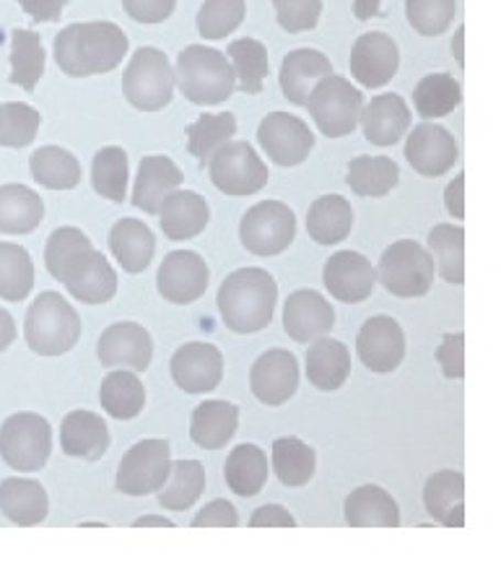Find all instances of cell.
I'll use <instances>...</instances> for the list:
<instances>
[{"instance_id":"836d02e7","label":"cell","mask_w":501,"mask_h":564,"mask_svg":"<svg viewBox=\"0 0 501 564\" xmlns=\"http://www.w3.org/2000/svg\"><path fill=\"white\" fill-rule=\"evenodd\" d=\"M45 219V204L32 187H0V231L6 235H29Z\"/></svg>"},{"instance_id":"9c48e42d","label":"cell","mask_w":501,"mask_h":564,"mask_svg":"<svg viewBox=\"0 0 501 564\" xmlns=\"http://www.w3.org/2000/svg\"><path fill=\"white\" fill-rule=\"evenodd\" d=\"M434 276H437V269H434L432 252L421 248L416 240L392 242L382 252L380 269H377L380 284L403 300L432 292Z\"/></svg>"},{"instance_id":"83f0119b","label":"cell","mask_w":501,"mask_h":564,"mask_svg":"<svg viewBox=\"0 0 501 564\" xmlns=\"http://www.w3.org/2000/svg\"><path fill=\"white\" fill-rule=\"evenodd\" d=\"M110 250L126 273H143L156 252V237L138 219H120L110 231Z\"/></svg>"},{"instance_id":"5bb4252c","label":"cell","mask_w":501,"mask_h":564,"mask_svg":"<svg viewBox=\"0 0 501 564\" xmlns=\"http://www.w3.org/2000/svg\"><path fill=\"white\" fill-rule=\"evenodd\" d=\"M208 281L210 271L198 252L174 250L159 269L156 286L159 294L172 305H193L208 292Z\"/></svg>"},{"instance_id":"484cf974","label":"cell","mask_w":501,"mask_h":564,"mask_svg":"<svg viewBox=\"0 0 501 564\" xmlns=\"http://www.w3.org/2000/svg\"><path fill=\"white\" fill-rule=\"evenodd\" d=\"M185 183L183 170L170 156H143L138 167L135 187H133V206L146 214H159V206L172 191H177Z\"/></svg>"},{"instance_id":"f5cc1de1","label":"cell","mask_w":501,"mask_h":564,"mask_svg":"<svg viewBox=\"0 0 501 564\" xmlns=\"http://www.w3.org/2000/svg\"><path fill=\"white\" fill-rule=\"evenodd\" d=\"M273 6L281 29L292 34L315 29L323 13V0H273Z\"/></svg>"},{"instance_id":"ab89813d","label":"cell","mask_w":501,"mask_h":564,"mask_svg":"<svg viewBox=\"0 0 501 564\" xmlns=\"http://www.w3.org/2000/svg\"><path fill=\"white\" fill-rule=\"evenodd\" d=\"M206 489V468L198 460L172 463L170 479L159 489V505L166 510L183 512L200 500Z\"/></svg>"},{"instance_id":"91938a15","label":"cell","mask_w":501,"mask_h":564,"mask_svg":"<svg viewBox=\"0 0 501 564\" xmlns=\"http://www.w3.org/2000/svg\"><path fill=\"white\" fill-rule=\"evenodd\" d=\"M462 185H465V175H457L453 183L447 187V212L455 216V219H462L465 216V208H462Z\"/></svg>"},{"instance_id":"277c9868","label":"cell","mask_w":501,"mask_h":564,"mask_svg":"<svg viewBox=\"0 0 501 564\" xmlns=\"http://www.w3.org/2000/svg\"><path fill=\"white\" fill-rule=\"evenodd\" d=\"M177 84L193 105H224L237 91L235 70L221 50L190 45L179 53Z\"/></svg>"},{"instance_id":"ee69618b","label":"cell","mask_w":501,"mask_h":564,"mask_svg":"<svg viewBox=\"0 0 501 564\" xmlns=\"http://www.w3.org/2000/svg\"><path fill=\"white\" fill-rule=\"evenodd\" d=\"M45 74V50L37 32L32 29H13L11 34V84L24 91L37 89Z\"/></svg>"},{"instance_id":"60d3db41","label":"cell","mask_w":501,"mask_h":564,"mask_svg":"<svg viewBox=\"0 0 501 564\" xmlns=\"http://www.w3.org/2000/svg\"><path fill=\"white\" fill-rule=\"evenodd\" d=\"M227 57L231 63V70H235L239 91L252 94V97L263 91L268 70H271V65H268V47L263 42L252 37L231 42Z\"/></svg>"},{"instance_id":"9f6ffc18","label":"cell","mask_w":501,"mask_h":564,"mask_svg":"<svg viewBox=\"0 0 501 564\" xmlns=\"http://www.w3.org/2000/svg\"><path fill=\"white\" fill-rule=\"evenodd\" d=\"M235 528L239 525V516L235 510V505H231L229 500H214L210 505H206L198 516H195L193 520V528Z\"/></svg>"},{"instance_id":"680465c9","label":"cell","mask_w":501,"mask_h":564,"mask_svg":"<svg viewBox=\"0 0 501 564\" xmlns=\"http://www.w3.org/2000/svg\"><path fill=\"white\" fill-rule=\"evenodd\" d=\"M65 3H68V0H19L21 11L29 13L37 24H42V21L61 19Z\"/></svg>"},{"instance_id":"52a82bcc","label":"cell","mask_w":501,"mask_h":564,"mask_svg":"<svg viewBox=\"0 0 501 564\" xmlns=\"http://www.w3.org/2000/svg\"><path fill=\"white\" fill-rule=\"evenodd\" d=\"M307 110L315 126L328 139H344L351 135L359 126L361 110H364V94L344 76H325L317 82L307 99Z\"/></svg>"},{"instance_id":"f546056e","label":"cell","mask_w":501,"mask_h":564,"mask_svg":"<svg viewBox=\"0 0 501 564\" xmlns=\"http://www.w3.org/2000/svg\"><path fill=\"white\" fill-rule=\"evenodd\" d=\"M346 523L351 528H397L401 525V508L392 500L390 491L364 484L348 495Z\"/></svg>"},{"instance_id":"d6a6232c","label":"cell","mask_w":501,"mask_h":564,"mask_svg":"<svg viewBox=\"0 0 501 564\" xmlns=\"http://www.w3.org/2000/svg\"><path fill=\"white\" fill-rule=\"evenodd\" d=\"M353 227V208L344 195L333 193V195H323L317 198L315 204L309 206L307 212V231L309 237L317 245H330L344 242L348 235H351Z\"/></svg>"},{"instance_id":"d4e9b609","label":"cell","mask_w":501,"mask_h":564,"mask_svg":"<svg viewBox=\"0 0 501 564\" xmlns=\"http://www.w3.org/2000/svg\"><path fill=\"white\" fill-rule=\"evenodd\" d=\"M333 74V63L328 61V55L319 53V50H294L283 57L281 65V91L283 97L288 99L292 105L307 107V99L312 89H315L317 82H323L325 76Z\"/></svg>"},{"instance_id":"cb8c5ba5","label":"cell","mask_w":501,"mask_h":564,"mask_svg":"<svg viewBox=\"0 0 501 564\" xmlns=\"http://www.w3.org/2000/svg\"><path fill=\"white\" fill-rule=\"evenodd\" d=\"M361 128L369 143L374 147H395L409 133L411 110L401 94H380L361 110Z\"/></svg>"},{"instance_id":"be15d7a7","label":"cell","mask_w":501,"mask_h":564,"mask_svg":"<svg viewBox=\"0 0 501 564\" xmlns=\"http://www.w3.org/2000/svg\"><path fill=\"white\" fill-rule=\"evenodd\" d=\"M133 525H135V528H146V525H159V528H174V523H172V520H164V518H156V516H143V518H138Z\"/></svg>"},{"instance_id":"6125c7cd","label":"cell","mask_w":501,"mask_h":564,"mask_svg":"<svg viewBox=\"0 0 501 564\" xmlns=\"http://www.w3.org/2000/svg\"><path fill=\"white\" fill-rule=\"evenodd\" d=\"M382 13V0H353V17L359 21H369Z\"/></svg>"},{"instance_id":"603a6c76","label":"cell","mask_w":501,"mask_h":564,"mask_svg":"<svg viewBox=\"0 0 501 564\" xmlns=\"http://www.w3.org/2000/svg\"><path fill=\"white\" fill-rule=\"evenodd\" d=\"M210 208L203 195L193 191H172L159 206V221L166 240L185 242L208 227Z\"/></svg>"},{"instance_id":"4dcf8cb0","label":"cell","mask_w":501,"mask_h":564,"mask_svg":"<svg viewBox=\"0 0 501 564\" xmlns=\"http://www.w3.org/2000/svg\"><path fill=\"white\" fill-rule=\"evenodd\" d=\"M348 375H351V354L346 344L336 338H315L312 349L307 351V378L317 390L333 393L344 388Z\"/></svg>"},{"instance_id":"f6af8a7d","label":"cell","mask_w":501,"mask_h":564,"mask_svg":"<svg viewBox=\"0 0 501 564\" xmlns=\"http://www.w3.org/2000/svg\"><path fill=\"white\" fill-rule=\"evenodd\" d=\"M317 468V455L299 437H279L273 443V471L283 487H304Z\"/></svg>"},{"instance_id":"4316f807","label":"cell","mask_w":501,"mask_h":564,"mask_svg":"<svg viewBox=\"0 0 501 564\" xmlns=\"http://www.w3.org/2000/svg\"><path fill=\"white\" fill-rule=\"evenodd\" d=\"M61 445L70 458L99 460L110 451V430L94 411H70L61 424Z\"/></svg>"},{"instance_id":"94428289","label":"cell","mask_w":501,"mask_h":564,"mask_svg":"<svg viewBox=\"0 0 501 564\" xmlns=\"http://www.w3.org/2000/svg\"><path fill=\"white\" fill-rule=\"evenodd\" d=\"M17 341V323H13L11 313L0 310V351H6Z\"/></svg>"},{"instance_id":"4fadbf2b","label":"cell","mask_w":501,"mask_h":564,"mask_svg":"<svg viewBox=\"0 0 501 564\" xmlns=\"http://www.w3.org/2000/svg\"><path fill=\"white\" fill-rule=\"evenodd\" d=\"M258 141L273 164L279 167H299L307 162L315 147V135L309 126L288 112H271L260 122Z\"/></svg>"},{"instance_id":"11a10c76","label":"cell","mask_w":501,"mask_h":564,"mask_svg":"<svg viewBox=\"0 0 501 564\" xmlns=\"http://www.w3.org/2000/svg\"><path fill=\"white\" fill-rule=\"evenodd\" d=\"M437 361L442 365V372L449 380L465 378V336L462 334H447L442 338L437 349Z\"/></svg>"},{"instance_id":"ffe728a7","label":"cell","mask_w":501,"mask_h":564,"mask_svg":"<svg viewBox=\"0 0 501 564\" xmlns=\"http://www.w3.org/2000/svg\"><path fill=\"white\" fill-rule=\"evenodd\" d=\"M99 361L105 367H128L133 372H143L154 357V341L149 330L138 323H115L105 330L97 344Z\"/></svg>"},{"instance_id":"7c38bea8","label":"cell","mask_w":501,"mask_h":564,"mask_svg":"<svg viewBox=\"0 0 501 564\" xmlns=\"http://www.w3.org/2000/svg\"><path fill=\"white\" fill-rule=\"evenodd\" d=\"M206 170L210 172V180H214V185L221 193L237 195V198L263 191L268 185V167L263 164V159L244 141L224 143L210 156Z\"/></svg>"},{"instance_id":"d590c367","label":"cell","mask_w":501,"mask_h":564,"mask_svg":"<svg viewBox=\"0 0 501 564\" xmlns=\"http://www.w3.org/2000/svg\"><path fill=\"white\" fill-rule=\"evenodd\" d=\"M224 479L237 497H258L268 481V455L263 447L244 443L229 453Z\"/></svg>"},{"instance_id":"8fae6325","label":"cell","mask_w":501,"mask_h":564,"mask_svg":"<svg viewBox=\"0 0 501 564\" xmlns=\"http://www.w3.org/2000/svg\"><path fill=\"white\" fill-rule=\"evenodd\" d=\"M172 471V447L166 440H141L122 455L118 468V491L128 497L154 495Z\"/></svg>"},{"instance_id":"f35d334b","label":"cell","mask_w":501,"mask_h":564,"mask_svg":"<svg viewBox=\"0 0 501 564\" xmlns=\"http://www.w3.org/2000/svg\"><path fill=\"white\" fill-rule=\"evenodd\" d=\"M34 183L50 191H74L81 183V164L61 147H42L29 159Z\"/></svg>"},{"instance_id":"b9f144b4","label":"cell","mask_w":501,"mask_h":564,"mask_svg":"<svg viewBox=\"0 0 501 564\" xmlns=\"http://www.w3.org/2000/svg\"><path fill=\"white\" fill-rule=\"evenodd\" d=\"M237 135V118L231 112L200 115L193 126H187V151L198 159L203 170L208 167L210 156Z\"/></svg>"},{"instance_id":"7402d4cb","label":"cell","mask_w":501,"mask_h":564,"mask_svg":"<svg viewBox=\"0 0 501 564\" xmlns=\"http://www.w3.org/2000/svg\"><path fill=\"white\" fill-rule=\"evenodd\" d=\"M336 325V310L315 289H299L286 300L283 307V328L299 344L328 336Z\"/></svg>"},{"instance_id":"6f0895ef","label":"cell","mask_w":501,"mask_h":564,"mask_svg":"<svg viewBox=\"0 0 501 564\" xmlns=\"http://www.w3.org/2000/svg\"><path fill=\"white\" fill-rule=\"evenodd\" d=\"M273 525L294 528L296 520L292 512H288L286 508H281V505H263V508H258L255 512H252L250 528H273Z\"/></svg>"},{"instance_id":"816d5d0a","label":"cell","mask_w":501,"mask_h":564,"mask_svg":"<svg viewBox=\"0 0 501 564\" xmlns=\"http://www.w3.org/2000/svg\"><path fill=\"white\" fill-rule=\"evenodd\" d=\"M457 0H405V17L424 37H439L455 21Z\"/></svg>"},{"instance_id":"8d00e7d4","label":"cell","mask_w":501,"mask_h":564,"mask_svg":"<svg viewBox=\"0 0 501 564\" xmlns=\"http://www.w3.org/2000/svg\"><path fill=\"white\" fill-rule=\"evenodd\" d=\"M465 500V476L460 471H437L424 487V508L428 516L449 528H460Z\"/></svg>"},{"instance_id":"9a60e30c","label":"cell","mask_w":501,"mask_h":564,"mask_svg":"<svg viewBox=\"0 0 501 564\" xmlns=\"http://www.w3.org/2000/svg\"><path fill=\"white\" fill-rule=\"evenodd\" d=\"M356 351L374 375L395 372L405 357V334L401 323L388 315L369 317L356 336Z\"/></svg>"},{"instance_id":"ac0fdd59","label":"cell","mask_w":501,"mask_h":564,"mask_svg":"<svg viewBox=\"0 0 501 564\" xmlns=\"http://www.w3.org/2000/svg\"><path fill=\"white\" fill-rule=\"evenodd\" d=\"M401 68V50L395 40L382 32L361 34L351 50V74L367 89L390 84Z\"/></svg>"},{"instance_id":"44dd1931","label":"cell","mask_w":501,"mask_h":564,"mask_svg":"<svg viewBox=\"0 0 501 564\" xmlns=\"http://www.w3.org/2000/svg\"><path fill=\"white\" fill-rule=\"evenodd\" d=\"M323 281L325 289H328L338 302L359 305V302L372 296L377 271L374 265L369 263V258L361 256V252L340 250L325 263Z\"/></svg>"},{"instance_id":"7dc6e473","label":"cell","mask_w":501,"mask_h":564,"mask_svg":"<svg viewBox=\"0 0 501 564\" xmlns=\"http://www.w3.org/2000/svg\"><path fill=\"white\" fill-rule=\"evenodd\" d=\"M91 187L101 198L122 204L128 193V154L120 147H105L91 162Z\"/></svg>"},{"instance_id":"f907efd6","label":"cell","mask_w":501,"mask_h":564,"mask_svg":"<svg viewBox=\"0 0 501 564\" xmlns=\"http://www.w3.org/2000/svg\"><path fill=\"white\" fill-rule=\"evenodd\" d=\"M244 0H206L198 11V32L203 40H224L242 26Z\"/></svg>"},{"instance_id":"db71d44e","label":"cell","mask_w":501,"mask_h":564,"mask_svg":"<svg viewBox=\"0 0 501 564\" xmlns=\"http://www.w3.org/2000/svg\"><path fill=\"white\" fill-rule=\"evenodd\" d=\"M122 9L138 24H162L177 9V0H122Z\"/></svg>"},{"instance_id":"bcb514c9","label":"cell","mask_w":501,"mask_h":564,"mask_svg":"<svg viewBox=\"0 0 501 564\" xmlns=\"http://www.w3.org/2000/svg\"><path fill=\"white\" fill-rule=\"evenodd\" d=\"M428 250L437 256L439 276L447 284L460 286L465 281V229L453 224H437L428 231Z\"/></svg>"},{"instance_id":"f1b7e54d","label":"cell","mask_w":501,"mask_h":564,"mask_svg":"<svg viewBox=\"0 0 501 564\" xmlns=\"http://www.w3.org/2000/svg\"><path fill=\"white\" fill-rule=\"evenodd\" d=\"M239 406L229 401H206L193 411L190 437L203 451H221L237 435Z\"/></svg>"},{"instance_id":"30bf717a","label":"cell","mask_w":501,"mask_h":564,"mask_svg":"<svg viewBox=\"0 0 501 564\" xmlns=\"http://www.w3.org/2000/svg\"><path fill=\"white\" fill-rule=\"evenodd\" d=\"M239 237L252 256L271 258L288 250L296 237V216L281 200H263L252 206L239 224Z\"/></svg>"},{"instance_id":"2e32d148","label":"cell","mask_w":501,"mask_h":564,"mask_svg":"<svg viewBox=\"0 0 501 564\" xmlns=\"http://www.w3.org/2000/svg\"><path fill=\"white\" fill-rule=\"evenodd\" d=\"M252 395L265 406H283L299 388V361L292 351L271 349L252 365Z\"/></svg>"},{"instance_id":"8992f818","label":"cell","mask_w":501,"mask_h":564,"mask_svg":"<svg viewBox=\"0 0 501 564\" xmlns=\"http://www.w3.org/2000/svg\"><path fill=\"white\" fill-rule=\"evenodd\" d=\"M174 84H177V76H174L162 50L141 47L128 63L126 76H122V94L135 110L159 112L166 105H172Z\"/></svg>"},{"instance_id":"d6986e66","label":"cell","mask_w":501,"mask_h":564,"mask_svg":"<svg viewBox=\"0 0 501 564\" xmlns=\"http://www.w3.org/2000/svg\"><path fill=\"white\" fill-rule=\"evenodd\" d=\"M457 156L460 151H457L455 135L445 126H434V122L416 126L405 143V159L424 177H442L455 167Z\"/></svg>"},{"instance_id":"1f68e13d","label":"cell","mask_w":501,"mask_h":564,"mask_svg":"<svg viewBox=\"0 0 501 564\" xmlns=\"http://www.w3.org/2000/svg\"><path fill=\"white\" fill-rule=\"evenodd\" d=\"M47 491L40 481L6 479L0 484V512L11 523L32 528L47 518Z\"/></svg>"},{"instance_id":"681fc988","label":"cell","mask_w":501,"mask_h":564,"mask_svg":"<svg viewBox=\"0 0 501 564\" xmlns=\"http://www.w3.org/2000/svg\"><path fill=\"white\" fill-rule=\"evenodd\" d=\"M42 115L34 107L9 102L0 105V147L24 149L37 139Z\"/></svg>"},{"instance_id":"6da1fadb","label":"cell","mask_w":501,"mask_h":564,"mask_svg":"<svg viewBox=\"0 0 501 564\" xmlns=\"http://www.w3.org/2000/svg\"><path fill=\"white\" fill-rule=\"evenodd\" d=\"M45 263L50 276L61 281L84 305H105L118 292V273L112 271L110 260L94 250L89 237L76 227H61L50 235Z\"/></svg>"},{"instance_id":"e575fe53","label":"cell","mask_w":501,"mask_h":564,"mask_svg":"<svg viewBox=\"0 0 501 564\" xmlns=\"http://www.w3.org/2000/svg\"><path fill=\"white\" fill-rule=\"evenodd\" d=\"M346 183L361 198H384L401 183V167L390 156H356L348 164Z\"/></svg>"},{"instance_id":"7bdbcfd3","label":"cell","mask_w":501,"mask_h":564,"mask_svg":"<svg viewBox=\"0 0 501 564\" xmlns=\"http://www.w3.org/2000/svg\"><path fill=\"white\" fill-rule=\"evenodd\" d=\"M462 102V89L455 76L432 74L424 76L413 89V105L424 120H437L453 115Z\"/></svg>"},{"instance_id":"e7e4bbea","label":"cell","mask_w":501,"mask_h":564,"mask_svg":"<svg viewBox=\"0 0 501 564\" xmlns=\"http://www.w3.org/2000/svg\"><path fill=\"white\" fill-rule=\"evenodd\" d=\"M453 50H455L457 61L462 63V29H460V32H457V37H455V45H453Z\"/></svg>"},{"instance_id":"7a4b0ae2","label":"cell","mask_w":501,"mask_h":564,"mask_svg":"<svg viewBox=\"0 0 501 564\" xmlns=\"http://www.w3.org/2000/svg\"><path fill=\"white\" fill-rule=\"evenodd\" d=\"M128 37L112 21L65 26L55 37V63L65 76L86 78L112 74L126 61Z\"/></svg>"},{"instance_id":"ba28073f","label":"cell","mask_w":501,"mask_h":564,"mask_svg":"<svg viewBox=\"0 0 501 564\" xmlns=\"http://www.w3.org/2000/svg\"><path fill=\"white\" fill-rule=\"evenodd\" d=\"M50 453H53V430L45 416L21 411L0 426V458L9 463L13 471H40L45 468Z\"/></svg>"},{"instance_id":"3957f363","label":"cell","mask_w":501,"mask_h":564,"mask_svg":"<svg viewBox=\"0 0 501 564\" xmlns=\"http://www.w3.org/2000/svg\"><path fill=\"white\" fill-rule=\"evenodd\" d=\"M279 284L263 269H239L224 279L219 313L231 334H260L273 321Z\"/></svg>"},{"instance_id":"74e56055","label":"cell","mask_w":501,"mask_h":564,"mask_svg":"<svg viewBox=\"0 0 501 564\" xmlns=\"http://www.w3.org/2000/svg\"><path fill=\"white\" fill-rule=\"evenodd\" d=\"M99 401L107 414L120 419V422H128V419L141 416V411L146 409V388H143L138 375L118 370L101 380Z\"/></svg>"},{"instance_id":"5b68a950","label":"cell","mask_w":501,"mask_h":564,"mask_svg":"<svg viewBox=\"0 0 501 564\" xmlns=\"http://www.w3.org/2000/svg\"><path fill=\"white\" fill-rule=\"evenodd\" d=\"M24 338L34 354L61 357L81 338V317L57 292H42L26 313Z\"/></svg>"},{"instance_id":"c3c4849f","label":"cell","mask_w":501,"mask_h":564,"mask_svg":"<svg viewBox=\"0 0 501 564\" xmlns=\"http://www.w3.org/2000/svg\"><path fill=\"white\" fill-rule=\"evenodd\" d=\"M34 286V263L24 248L0 242V296L6 302H21Z\"/></svg>"},{"instance_id":"e0dca14e","label":"cell","mask_w":501,"mask_h":564,"mask_svg":"<svg viewBox=\"0 0 501 564\" xmlns=\"http://www.w3.org/2000/svg\"><path fill=\"white\" fill-rule=\"evenodd\" d=\"M172 378L179 390L190 395L210 393L221 386L224 354L214 344L190 341L172 357Z\"/></svg>"}]
</instances>
